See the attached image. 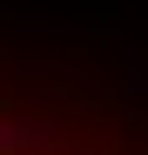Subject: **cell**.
Wrapping results in <instances>:
<instances>
[{
  "label": "cell",
  "mask_w": 148,
  "mask_h": 155,
  "mask_svg": "<svg viewBox=\"0 0 148 155\" xmlns=\"http://www.w3.org/2000/svg\"><path fill=\"white\" fill-rule=\"evenodd\" d=\"M0 155H47V148H20V142H0Z\"/></svg>",
  "instance_id": "cell-1"
}]
</instances>
